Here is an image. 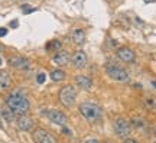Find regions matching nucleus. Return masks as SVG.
<instances>
[{
    "label": "nucleus",
    "mask_w": 156,
    "mask_h": 143,
    "mask_svg": "<svg viewBox=\"0 0 156 143\" xmlns=\"http://www.w3.org/2000/svg\"><path fill=\"white\" fill-rule=\"evenodd\" d=\"M104 143H110V142H104Z\"/></svg>",
    "instance_id": "obj_30"
},
{
    "label": "nucleus",
    "mask_w": 156,
    "mask_h": 143,
    "mask_svg": "<svg viewBox=\"0 0 156 143\" xmlns=\"http://www.w3.org/2000/svg\"><path fill=\"white\" fill-rule=\"evenodd\" d=\"M35 143H56V139L49 132H46L45 129H36L32 133Z\"/></svg>",
    "instance_id": "obj_6"
},
{
    "label": "nucleus",
    "mask_w": 156,
    "mask_h": 143,
    "mask_svg": "<svg viewBox=\"0 0 156 143\" xmlns=\"http://www.w3.org/2000/svg\"><path fill=\"white\" fill-rule=\"evenodd\" d=\"M152 84H153V87L156 88V81H152Z\"/></svg>",
    "instance_id": "obj_28"
},
{
    "label": "nucleus",
    "mask_w": 156,
    "mask_h": 143,
    "mask_svg": "<svg viewBox=\"0 0 156 143\" xmlns=\"http://www.w3.org/2000/svg\"><path fill=\"white\" fill-rule=\"evenodd\" d=\"M116 55H117L119 59L123 61V62H126V64H133L134 61H136V54H134L130 48H127V46L117 48Z\"/></svg>",
    "instance_id": "obj_9"
},
{
    "label": "nucleus",
    "mask_w": 156,
    "mask_h": 143,
    "mask_svg": "<svg viewBox=\"0 0 156 143\" xmlns=\"http://www.w3.org/2000/svg\"><path fill=\"white\" fill-rule=\"evenodd\" d=\"M84 143H100V142H98L97 139H87Z\"/></svg>",
    "instance_id": "obj_23"
},
{
    "label": "nucleus",
    "mask_w": 156,
    "mask_h": 143,
    "mask_svg": "<svg viewBox=\"0 0 156 143\" xmlns=\"http://www.w3.org/2000/svg\"><path fill=\"white\" fill-rule=\"evenodd\" d=\"M106 72L107 75L114 80V81H119V83H127L130 77H129V72L122 68L120 65H117V64H112V62H107L106 64Z\"/></svg>",
    "instance_id": "obj_3"
},
{
    "label": "nucleus",
    "mask_w": 156,
    "mask_h": 143,
    "mask_svg": "<svg viewBox=\"0 0 156 143\" xmlns=\"http://www.w3.org/2000/svg\"><path fill=\"white\" fill-rule=\"evenodd\" d=\"M16 124H17V129L19 130H22V132H30L32 129H34L35 123L34 120L29 117V116L23 114V116H19L16 120Z\"/></svg>",
    "instance_id": "obj_10"
},
{
    "label": "nucleus",
    "mask_w": 156,
    "mask_h": 143,
    "mask_svg": "<svg viewBox=\"0 0 156 143\" xmlns=\"http://www.w3.org/2000/svg\"><path fill=\"white\" fill-rule=\"evenodd\" d=\"M6 105L15 114L23 116L26 114L30 109V103L26 98V95L22 94L20 91H13L6 97Z\"/></svg>",
    "instance_id": "obj_1"
},
{
    "label": "nucleus",
    "mask_w": 156,
    "mask_h": 143,
    "mask_svg": "<svg viewBox=\"0 0 156 143\" xmlns=\"http://www.w3.org/2000/svg\"><path fill=\"white\" fill-rule=\"evenodd\" d=\"M9 65L13 66L15 70H20V71H26L30 68V61L25 56L16 55V56H12L9 58Z\"/></svg>",
    "instance_id": "obj_8"
},
{
    "label": "nucleus",
    "mask_w": 156,
    "mask_h": 143,
    "mask_svg": "<svg viewBox=\"0 0 156 143\" xmlns=\"http://www.w3.org/2000/svg\"><path fill=\"white\" fill-rule=\"evenodd\" d=\"M45 80H46V75H45L44 72H39L38 77H36V81H38V84H44Z\"/></svg>",
    "instance_id": "obj_21"
},
{
    "label": "nucleus",
    "mask_w": 156,
    "mask_h": 143,
    "mask_svg": "<svg viewBox=\"0 0 156 143\" xmlns=\"http://www.w3.org/2000/svg\"><path fill=\"white\" fill-rule=\"evenodd\" d=\"M143 2H145V3H155L156 0H143Z\"/></svg>",
    "instance_id": "obj_26"
},
{
    "label": "nucleus",
    "mask_w": 156,
    "mask_h": 143,
    "mask_svg": "<svg viewBox=\"0 0 156 143\" xmlns=\"http://www.w3.org/2000/svg\"><path fill=\"white\" fill-rule=\"evenodd\" d=\"M45 114H46V117H48L54 124H58V126H65V124H67V116L64 114L62 111L51 109V110L45 111Z\"/></svg>",
    "instance_id": "obj_7"
},
{
    "label": "nucleus",
    "mask_w": 156,
    "mask_h": 143,
    "mask_svg": "<svg viewBox=\"0 0 156 143\" xmlns=\"http://www.w3.org/2000/svg\"><path fill=\"white\" fill-rule=\"evenodd\" d=\"M58 97H59V101H61L62 105L71 107L75 103V100H77V88L74 85H64L59 90Z\"/></svg>",
    "instance_id": "obj_5"
},
{
    "label": "nucleus",
    "mask_w": 156,
    "mask_h": 143,
    "mask_svg": "<svg viewBox=\"0 0 156 143\" xmlns=\"http://www.w3.org/2000/svg\"><path fill=\"white\" fill-rule=\"evenodd\" d=\"M61 49H62V42L58 41V39H54V41H51V42L46 44V51L48 52H58Z\"/></svg>",
    "instance_id": "obj_17"
},
{
    "label": "nucleus",
    "mask_w": 156,
    "mask_h": 143,
    "mask_svg": "<svg viewBox=\"0 0 156 143\" xmlns=\"http://www.w3.org/2000/svg\"><path fill=\"white\" fill-rule=\"evenodd\" d=\"M123 143H139V142H137L136 139H126Z\"/></svg>",
    "instance_id": "obj_24"
},
{
    "label": "nucleus",
    "mask_w": 156,
    "mask_h": 143,
    "mask_svg": "<svg viewBox=\"0 0 156 143\" xmlns=\"http://www.w3.org/2000/svg\"><path fill=\"white\" fill-rule=\"evenodd\" d=\"M132 127H134L136 130H145L146 129V121L142 117H133L132 119Z\"/></svg>",
    "instance_id": "obj_18"
},
{
    "label": "nucleus",
    "mask_w": 156,
    "mask_h": 143,
    "mask_svg": "<svg viewBox=\"0 0 156 143\" xmlns=\"http://www.w3.org/2000/svg\"><path fill=\"white\" fill-rule=\"evenodd\" d=\"M0 64H2V58H0Z\"/></svg>",
    "instance_id": "obj_29"
},
{
    "label": "nucleus",
    "mask_w": 156,
    "mask_h": 143,
    "mask_svg": "<svg viewBox=\"0 0 156 143\" xmlns=\"http://www.w3.org/2000/svg\"><path fill=\"white\" fill-rule=\"evenodd\" d=\"M153 134H155V136H156V126L153 127Z\"/></svg>",
    "instance_id": "obj_27"
},
{
    "label": "nucleus",
    "mask_w": 156,
    "mask_h": 143,
    "mask_svg": "<svg viewBox=\"0 0 156 143\" xmlns=\"http://www.w3.org/2000/svg\"><path fill=\"white\" fill-rule=\"evenodd\" d=\"M12 85V78L9 72L0 71V90H7Z\"/></svg>",
    "instance_id": "obj_15"
},
{
    "label": "nucleus",
    "mask_w": 156,
    "mask_h": 143,
    "mask_svg": "<svg viewBox=\"0 0 156 143\" xmlns=\"http://www.w3.org/2000/svg\"><path fill=\"white\" fill-rule=\"evenodd\" d=\"M87 61H88V58L85 55V52H83V51H77V52H74L71 55V64L75 68H84Z\"/></svg>",
    "instance_id": "obj_12"
},
{
    "label": "nucleus",
    "mask_w": 156,
    "mask_h": 143,
    "mask_svg": "<svg viewBox=\"0 0 156 143\" xmlns=\"http://www.w3.org/2000/svg\"><path fill=\"white\" fill-rule=\"evenodd\" d=\"M74 81L77 84V87L83 88V90H90L93 87V80L90 77H87V75H77Z\"/></svg>",
    "instance_id": "obj_13"
},
{
    "label": "nucleus",
    "mask_w": 156,
    "mask_h": 143,
    "mask_svg": "<svg viewBox=\"0 0 156 143\" xmlns=\"http://www.w3.org/2000/svg\"><path fill=\"white\" fill-rule=\"evenodd\" d=\"M0 114H2V119H5L6 121H13V119H15V113L9 109V107H5L3 110L0 111Z\"/></svg>",
    "instance_id": "obj_19"
},
{
    "label": "nucleus",
    "mask_w": 156,
    "mask_h": 143,
    "mask_svg": "<svg viewBox=\"0 0 156 143\" xmlns=\"http://www.w3.org/2000/svg\"><path fill=\"white\" fill-rule=\"evenodd\" d=\"M65 78V72L62 71V70H54V71H51V80L52 81H62Z\"/></svg>",
    "instance_id": "obj_20"
},
{
    "label": "nucleus",
    "mask_w": 156,
    "mask_h": 143,
    "mask_svg": "<svg viewBox=\"0 0 156 143\" xmlns=\"http://www.w3.org/2000/svg\"><path fill=\"white\" fill-rule=\"evenodd\" d=\"M80 113L83 114V117L85 120L91 121V123H97V121L101 120L103 117V110L98 104L95 103H91V101H85V103H81L80 107H78Z\"/></svg>",
    "instance_id": "obj_2"
},
{
    "label": "nucleus",
    "mask_w": 156,
    "mask_h": 143,
    "mask_svg": "<svg viewBox=\"0 0 156 143\" xmlns=\"http://www.w3.org/2000/svg\"><path fill=\"white\" fill-rule=\"evenodd\" d=\"M113 130L119 138L127 139L130 136V133L133 132V127L130 124V121L126 120L124 117H116L113 120Z\"/></svg>",
    "instance_id": "obj_4"
},
{
    "label": "nucleus",
    "mask_w": 156,
    "mask_h": 143,
    "mask_svg": "<svg viewBox=\"0 0 156 143\" xmlns=\"http://www.w3.org/2000/svg\"><path fill=\"white\" fill-rule=\"evenodd\" d=\"M5 35H7V29H6V28H0V36H5Z\"/></svg>",
    "instance_id": "obj_22"
},
{
    "label": "nucleus",
    "mask_w": 156,
    "mask_h": 143,
    "mask_svg": "<svg viewBox=\"0 0 156 143\" xmlns=\"http://www.w3.org/2000/svg\"><path fill=\"white\" fill-rule=\"evenodd\" d=\"M71 39L75 45H83L85 42V32L83 29H74L71 33Z\"/></svg>",
    "instance_id": "obj_14"
},
{
    "label": "nucleus",
    "mask_w": 156,
    "mask_h": 143,
    "mask_svg": "<svg viewBox=\"0 0 156 143\" xmlns=\"http://www.w3.org/2000/svg\"><path fill=\"white\" fill-rule=\"evenodd\" d=\"M62 132H64V133H67V134H71V132L68 130L67 127H64V129H62Z\"/></svg>",
    "instance_id": "obj_25"
},
{
    "label": "nucleus",
    "mask_w": 156,
    "mask_h": 143,
    "mask_svg": "<svg viewBox=\"0 0 156 143\" xmlns=\"http://www.w3.org/2000/svg\"><path fill=\"white\" fill-rule=\"evenodd\" d=\"M143 105L149 111H156V98L152 95H146L143 98Z\"/></svg>",
    "instance_id": "obj_16"
},
{
    "label": "nucleus",
    "mask_w": 156,
    "mask_h": 143,
    "mask_svg": "<svg viewBox=\"0 0 156 143\" xmlns=\"http://www.w3.org/2000/svg\"><path fill=\"white\" fill-rule=\"evenodd\" d=\"M52 61L58 66H65L71 62V55H69V52L61 49V51H58V52H55V55L52 56Z\"/></svg>",
    "instance_id": "obj_11"
},
{
    "label": "nucleus",
    "mask_w": 156,
    "mask_h": 143,
    "mask_svg": "<svg viewBox=\"0 0 156 143\" xmlns=\"http://www.w3.org/2000/svg\"><path fill=\"white\" fill-rule=\"evenodd\" d=\"M155 143H156V142H155Z\"/></svg>",
    "instance_id": "obj_31"
}]
</instances>
